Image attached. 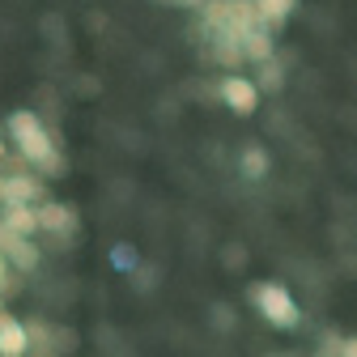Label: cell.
Wrapping results in <instances>:
<instances>
[{"instance_id":"obj_1","label":"cell","mask_w":357,"mask_h":357,"mask_svg":"<svg viewBox=\"0 0 357 357\" xmlns=\"http://www.w3.org/2000/svg\"><path fill=\"white\" fill-rule=\"evenodd\" d=\"M9 137H13V145L22 149V158H26L34 170L56 174V170L64 166L56 141L47 137V128H43V119H38L34 111H13V115H9Z\"/></svg>"},{"instance_id":"obj_2","label":"cell","mask_w":357,"mask_h":357,"mask_svg":"<svg viewBox=\"0 0 357 357\" xmlns=\"http://www.w3.org/2000/svg\"><path fill=\"white\" fill-rule=\"evenodd\" d=\"M251 302H255V310H259V315L273 324V328H298V319H302L294 294H289L281 281H259V285L251 289Z\"/></svg>"},{"instance_id":"obj_3","label":"cell","mask_w":357,"mask_h":357,"mask_svg":"<svg viewBox=\"0 0 357 357\" xmlns=\"http://www.w3.org/2000/svg\"><path fill=\"white\" fill-rule=\"evenodd\" d=\"M217 94H221V102H226L234 115H255V107H259V85L251 77H238V73L221 77Z\"/></svg>"},{"instance_id":"obj_4","label":"cell","mask_w":357,"mask_h":357,"mask_svg":"<svg viewBox=\"0 0 357 357\" xmlns=\"http://www.w3.org/2000/svg\"><path fill=\"white\" fill-rule=\"evenodd\" d=\"M0 251H5L22 273H30V268H38V247L30 243V234H13L5 221H0Z\"/></svg>"},{"instance_id":"obj_5","label":"cell","mask_w":357,"mask_h":357,"mask_svg":"<svg viewBox=\"0 0 357 357\" xmlns=\"http://www.w3.org/2000/svg\"><path fill=\"white\" fill-rule=\"evenodd\" d=\"M0 221H5L13 234H34V230H43V226H38V208H34L30 200H9Z\"/></svg>"},{"instance_id":"obj_6","label":"cell","mask_w":357,"mask_h":357,"mask_svg":"<svg viewBox=\"0 0 357 357\" xmlns=\"http://www.w3.org/2000/svg\"><path fill=\"white\" fill-rule=\"evenodd\" d=\"M30 349V332L26 324L9 319V315H0V357H22Z\"/></svg>"},{"instance_id":"obj_7","label":"cell","mask_w":357,"mask_h":357,"mask_svg":"<svg viewBox=\"0 0 357 357\" xmlns=\"http://www.w3.org/2000/svg\"><path fill=\"white\" fill-rule=\"evenodd\" d=\"M243 56H247L251 64H259V60L273 56V34H268V26H251V30H243Z\"/></svg>"},{"instance_id":"obj_8","label":"cell","mask_w":357,"mask_h":357,"mask_svg":"<svg viewBox=\"0 0 357 357\" xmlns=\"http://www.w3.org/2000/svg\"><path fill=\"white\" fill-rule=\"evenodd\" d=\"M38 226L52 230V234H64V230L77 226V217H73V208H64V204H43V208H38Z\"/></svg>"},{"instance_id":"obj_9","label":"cell","mask_w":357,"mask_h":357,"mask_svg":"<svg viewBox=\"0 0 357 357\" xmlns=\"http://www.w3.org/2000/svg\"><path fill=\"white\" fill-rule=\"evenodd\" d=\"M268 166H273V162H268V153L259 145H247L243 158H238V170H243V178H251V183H259V178L268 174Z\"/></svg>"},{"instance_id":"obj_10","label":"cell","mask_w":357,"mask_h":357,"mask_svg":"<svg viewBox=\"0 0 357 357\" xmlns=\"http://www.w3.org/2000/svg\"><path fill=\"white\" fill-rule=\"evenodd\" d=\"M255 77H259L255 85H259V89H268V94H277V89L285 85V68H281V60H277V56L259 60V64H255Z\"/></svg>"},{"instance_id":"obj_11","label":"cell","mask_w":357,"mask_h":357,"mask_svg":"<svg viewBox=\"0 0 357 357\" xmlns=\"http://www.w3.org/2000/svg\"><path fill=\"white\" fill-rule=\"evenodd\" d=\"M255 9H259L264 26H281L294 13V0H255Z\"/></svg>"},{"instance_id":"obj_12","label":"cell","mask_w":357,"mask_h":357,"mask_svg":"<svg viewBox=\"0 0 357 357\" xmlns=\"http://www.w3.org/2000/svg\"><path fill=\"white\" fill-rule=\"evenodd\" d=\"M34 196H38V183H34V178H26V174L5 178V204H9V200H34Z\"/></svg>"},{"instance_id":"obj_13","label":"cell","mask_w":357,"mask_h":357,"mask_svg":"<svg viewBox=\"0 0 357 357\" xmlns=\"http://www.w3.org/2000/svg\"><path fill=\"white\" fill-rule=\"evenodd\" d=\"M213 328H221V332L234 328V315H230V306H226V302H217V306H213Z\"/></svg>"},{"instance_id":"obj_14","label":"cell","mask_w":357,"mask_h":357,"mask_svg":"<svg viewBox=\"0 0 357 357\" xmlns=\"http://www.w3.org/2000/svg\"><path fill=\"white\" fill-rule=\"evenodd\" d=\"M340 357H357V336H344V344H340Z\"/></svg>"},{"instance_id":"obj_15","label":"cell","mask_w":357,"mask_h":357,"mask_svg":"<svg viewBox=\"0 0 357 357\" xmlns=\"http://www.w3.org/2000/svg\"><path fill=\"white\" fill-rule=\"evenodd\" d=\"M170 5H178V9H204V0H170Z\"/></svg>"},{"instance_id":"obj_16","label":"cell","mask_w":357,"mask_h":357,"mask_svg":"<svg viewBox=\"0 0 357 357\" xmlns=\"http://www.w3.org/2000/svg\"><path fill=\"white\" fill-rule=\"evenodd\" d=\"M5 281H9V255L0 251V285H5Z\"/></svg>"},{"instance_id":"obj_17","label":"cell","mask_w":357,"mask_h":357,"mask_svg":"<svg viewBox=\"0 0 357 357\" xmlns=\"http://www.w3.org/2000/svg\"><path fill=\"white\" fill-rule=\"evenodd\" d=\"M0 204H5V178H0Z\"/></svg>"},{"instance_id":"obj_18","label":"cell","mask_w":357,"mask_h":357,"mask_svg":"<svg viewBox=\"0 0 357 357\" xmlns=\"http://www.w3.org/2000/svg\"><path fill=\"white\" fill-rule=\"evenodd\" d=\"M5 153H9V149H5V141H0V158H5Z\"/></svg>"},{"instance_id":"obj_19","label":"cell","mask_w":357,"mask_h":357,"mask_svg":"<svg viewBox=\"0 0 357 357\" xmlns=\"http://www.w3.org/2000/svg\"><path fill=\"white\" fill-rule=\"evenodd\" d=\"M273 357H285V353H273Z\"/></svg>"}]
</instances>
